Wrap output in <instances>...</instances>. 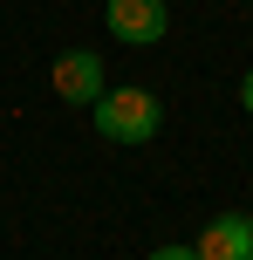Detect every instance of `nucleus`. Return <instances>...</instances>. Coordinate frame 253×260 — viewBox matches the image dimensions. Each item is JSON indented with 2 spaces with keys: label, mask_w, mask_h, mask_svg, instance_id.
Listing matches in <instances>:
<instances>
[{
  "label": "nucleus",
  "mask_w": 253,
  "mask_h": 260,
  "mask_svg": "<svg viewBox=\"0 0 253 260\" xmlns=\"http://www.w3.org/2000/svg\"><path fill=\"white\" fill-rule=\"evenodd\" d=\"M103 21H110V35H117V41L151 48V41H164V27H171V7H164V0H110Z\"/></svg>",
  "instance_id": "f03ea898"
},
{
  "label": "nucleus",
  "mask_w": 253,
  "mask_h": 260,
  "mask_svg": "<svg viewBox=\"0 0 253 260\" xmlns=\"http://www.w3.org/2000/svg\"><path fill=\"white\" fill-rule=\"evenodd\" d=\"M199 260H253V219L246 212H219L199 233Z\"/></svg>",
  "instance_id": "20e7f679"
},
{
  "label": "nucleus",
  "mask_w": 253,
  "mask_h": 260,
  "mask_svg": "<svg viewBox=\"0 0 253 260\" xmlns=\"http://www.w3.org/2000/svg\"><path fill=\"white\" fill-rule=\"evenodd\" d=\"M240 110L253 117V69H246V82H240Z\"/></svg>",
  "instance_id": "423d86ee"
},
{
  "label": "nucleus",
  "mask_w": 253,
  "mask_h": 260,
  "mask_svg": "<svg viewBox=\"0 0 253 260\" xmlns=\"http://www.w3.org/2000/svg\"><path fill=\"white\" fill-rule=\"evenodd\" d=\"M55 96H62V103H103V62H96L89 48H76V55H62V62H55Z\"/></svg>",
  "instance_id": "7ed1b4c3"
},
{
  "label": "nucleus",
  "mask_w": 253,
  "mask_h": 260,
  "mask_svg": "<svg viewBox=\"0 0 253 260\" xmlns=\"http://www.w3.org/2000/svg\"><path fill=\"white\" fill-rule=\"evenodd\" d=\"M96 117V130H103L110 144H151L158 137V123H164V110H158V96L151 89H103V103L89 110Z\"/></svg>",
  "instance_id": "f257e3e1"
},
{
  "label": "nucleus",
  "mask_w": 253,
  "mask_h": 260,
  "mask_svg": "<svg viewBox=\"0 0 253 260\" xmlns=\"http://www.w3.org/2000/svg\"><path fill=\"white\" fill-rule=\"evenodd\" d=\"M151 260H199V247H158Z\"/></svg>",
  "instance_id": "39448f33"
}]
</instances>
